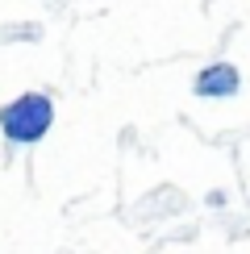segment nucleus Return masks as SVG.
<instances>
[{
  "label": "nucleus",
  "mask_w": 250,
  "mask_h": 254,
  "mask_svg": "<svg viewBox=\"0 0 250 254\" xmlns=\"http://www.w3.org/2000/svg\"><path fill=\"white\" fill-rule=\"evenodd\" d=\"M55 125V100L46 92H21L0 104V133L8 146H38Z\"/></svg>",
  "instance_id": "1"
},
{
  "label": "nucleus",
  "mask_w": 250,
  "mask_h": 254,
  "mask_svg": "<svg viewBox=\"0 0 250 254\" xmlns=\"http://www.w3.org/2000/svg\"><path fill=\"white\" fill-rule=\"evenodd\" d=\"M192 92L200 100H229L242 92V71L234 63H208L200 75L192 79Z\"/></svg>",
  "instance_id": "2"
}]
</instances>
